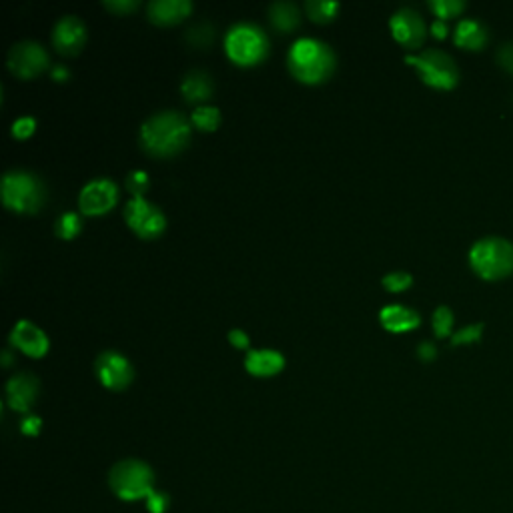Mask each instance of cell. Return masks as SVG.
<instances>
[{
	"label": "cell",
	"instance_id": "obj_1",
	"mask_svg": "<svg viewBox=\"0 0 513 513\" xmlns=\"http://www.w3.org/2000/svg\"><path fill=\"white\" fill-rule=\"evenodd\" d=\"M139 141L153 157L179 155L191 141V123L177 111L157 113L143 123Z\"/></svg>",
	"mask_w": 513,
	"mask_h": 513
},
{
	"label": "cell",
	"instance_id": "obj_2",
	"mask_svg": "<svg viewBox=\"0 0 513 513\" xmlns=\"http://www.w3.org/2000/svg\"><path fill=\"white\" fill-rule=\"evenodd\" d=\"M333 49L317 39H299L291 45L287 55V67L291 75L305 85L325 83L335 71Z\"/></svg>",
	"mask_w": 513,
	"mask_h": 513
},
{
	"label": "cell",
	"instance_id": "obj_3",
	"mask_svg": "<svg viewBox=\"0 0 513 513\" xmlns=\"http://www.w3.org/2000/svg\"><path fill=\"white\" fill-rule=\"evenodd\" d=\"M469 267L485 281H501L513 275V243L489 235L477 239L469 249Z\"/></svg>",
	"mask_w": 513,
	"mask_h": 513
},
{
	"label": "cell",
	"instance_id": "obj_4",
	"mask_svg": "<svg viewBox=\"0 0 513 513\" xmlns=\"http://www.w3.org/2000/svg\"><path fill=\"white\" fill-rule=\"evenodd\" d=\"M47 201V187L31 171L15 169L3 177V203L15 213H39Z\"/></svg>",
	"mask_w": 513,
	"mask_h": 513
},
{
	"label": "cell",
	"instance_id": "obj_5",
	"mask_svg": "<svg viewBox=\"0 0 513 513\" xmlns=\"http://www.w3.org/2000/svg\"><path fill=\"white\" fill-rule=\"evenodd\" d=\"M229 59L241 67L261 65L269 55V39L265 31L253 23H239L225 37Z\"/></svg>",
	"mask_w": 513,
	"mask_h": 513
},
{
	"label": "cell",
	"instance_id": "obj_6",
	"mask_svg": "<svg viewBox=\"0 0 513 513\" xmlns=\"http://www.w3.org/2000/svg\"><path fill=\"white\" fill-rule=\"evenodd\" d=\"M405 63L411 65L419 79L437 91H451L459 83V69L447 53L439 49H425L419 55H407Z\"/></svg>",
	"mask_w": 513,
	"mask_h": 513
},
{
	"label": "cell",
	"instance_id": "obj_7",
	"mask_svg": "<svg viewBox=\"0 0 513 513\" xmlns=\"http://www.w3.org/2000/svg\"><path fill=\"white\" fill-rule=\"evenodd\" d=\"M109 483L121 499L137 501L153 493L155 475L147 463L139 459H125L111 469Z\"/></svg>",
	"mask_w": 513,
	"mask_h": 513
},
{
	"label": "cell",
	"instance_id": "obj_8",
	"mask_svg": "<svg viewBox=\"0 0 513 513\" xmlns=\"http://www.w3.org/2000/svg\"><path fill=\"white\" fill-rule=\"evenodd\" d=\"M127 225L147 241L161 237L167 229L165 213L145 197H133L125 207Z\"/></svg>",
	"mask_w": 513,
	"mask_h": 513
},
{
	"label": "cell",
	"instance_id": "obj_9",
	"mask_svg": "<svg viewBox=\"0 0 513 513\" xmlns=\"http://www.w3.org/2000/svg\"><path fill=\"white\" fill-rule=\"evenodd\" d=\"M51 65L49 53L41 43L23 41L9 51V69L21 79H33L45 73Z\"/></svg>",
	"mask_w": 513,
	"mask_h": 513
},
{
	"label": "cell",
	"instance_id": "obj_10",
	"mask_svg": "<svg viewBox=\"0 0 513 513\" xmlns=\"http://www.w3.org/2000/svg\"><path fill=\"white\" fill-rule=\"evenodd\" d=\"M95 373L99 381L113 391L127 389L135 379L133 363L119 351H103L95 361Z\"/></svg>",
	"mask_w": 513,
	"mask_h": 513
},
{
	"label": "cell",
	"instance_id": "obj_11",
	"mask_svg": "<svg viewBox=\"0 0 513 513\" xmlns=\"http://www.w3.org/2000/svg\"><path fill=\"white\" fill-rule=\"evenodd\" d=\"M389 27H391L393 39L409 51H415L425 43L427 25L415 9L403 7V9L395 11L393 17L389 19Z\"/></svg>",
	"mask_w": 513,
	"mask_h": 513
},
{
	"label": "cell",
	"instance_id": "obj_12",
	"mask_svg": "<svg viewBox=\"0 0 513 513\" xmlns=\"http://www.w3.org/2000/svg\"><path fill=\"white\" fill-rule=\"evenodd\" d=\"M119 201V187L111 179H95L87 183L79 195L81 213L89 217L109 213Z\"/></svg>",
	"mask_w": 513,
	"mask_h": 513
},
{
	"label": "cell",
	"instance_id": "obj_13",
	"mask_svg": "<svg viewBox=\"0 0 513 513\" xmlns=\"http://www.w3.org/2000/svg\"><path fill=\"white\" fill-rule=\"evenodd\" d=\"M87 27L75 15H65L53 29V45L61 55L75 57L85 49Z\"/></svg>",
	"mask_w": 513,
	"mask_h": 513
},
{
	"label": "cell",
	"instance_id": "obj_14",
	"mask_svg": "<svg viewBox=\"0 0 513 513\" xmlns=\"http://www.w3.org/2000/svg\"><path fill=\"white\" fill-rule=\"evenodd\" d=\"M11 345L33 359H41L49 353L51 341L39 325H35L29 319H21L11 331Z\"/></svg>",
	"mask_w": 513,
	"mask_h": 513
},
{
	"label": "cell",
	"instance_id": "obj_15",
	"mask_svg": "<svg viewBox=\"0 0 513 513\" xmlns=\"http://www.w3.org/2000/svg\"><path fill=\"white\" fill-rule=\"evenodd\" d=\"M41 381L33 373H17L7 383V401L11 409L27 413L37 403Z\"/></svg>",
	"mask_w": 513,
	"mask_h": 513
},
{
	"label": "cell",
	"instance_id": "obj_16",
	"mask_svg": "<svg viewBox=\"0 0 513 513\" xmlns=\"http://www.w3.org/2000/svg\"><path fill=\"white\" fill-rule=\"evenodd\" d=\"M193 11V3L189 0H153L147 5V15L155 25H175L187 19Z\"/></svg>",
	"mask_w": 513,
	"mask_h": 513
},
{
	"label": "cell",
	"instance_id": "obj_17",
	"mask_svg": "<svg viewBox=\"0 0 513 513\" xmlns=\"http://www.w3.org/2000/svg\"><path fill=\"white\" fill-rule=\"evenodd\" d=\"M379 321L391 333H407V331H413L421 325L419 313L415 309H409V307L399 305V303L383 307L379 311Z\"/></svg>",
	"mask_w": 513,
	"mask_h": 513
},
{
	"label": "cell",
	"instance_id": "obj_18",
	"mask_svg": "<svg viewBox=\"0 0 513 513\" xmlns=\"http://www.w3.org/2000/svg\"><path fill=\"white\" fill-rule=\"evenodd\" d=\"M285 367L283 353L275 349H253L245 357V369L255 377H273Z\"/></svg>",
	"mask_w": 513,
	"mask_h": 513
},
{
	"label": "cell",
	"instance_id": "obj_19",
	"mask_svg": "<svg viewBox=\"0 0 513 513\" xmlns=\"http://www.w3.org/2000/svg\"><path fill=\"white\" fill-rule=\"evenodd\" d=\"M489 41L487 27L477 19H463L457 23L453 43L465 51H483Z\"/></svg>",
	"mask_w": 513,
	"mask_h": 513
},
{
	"label": "cell",
	"instance_id": "obj_20",
	"mask_svg": "<svg viewBox=\"0 0 513 513\" xmlns=\"http://www.w3.org/2000/svg\"><path fill=\"white\" fill-rule=\"evenodd\" d=\"M213 91H215L213 79L203 71H191L183 79V85H181V93H183L185 101L193 103V105H201V103L209 101L213 97Z\"/></svg>",
	"mask_w": 513,
	"mask_h": 513
},
{
	"label": "cell",
	"instance_id": "obj_21",
	"mask_svg": "<svg viewBox=\"0 0 513 513\" xmlns=\"http://www.w3.org/2000/svg\"><path fill=\"white\" fill-rule=\"evenodd\" d=\"M269 19H271V25L277 31L289 33V31L299 27L301 11H299V7L295 3H273L269 7Z\"/></svg>",
	"mask_w": 513,
	"mask_h": 513
},
{
	"label": "cell",
	"instance_id": "obj_22",
	"mask_svg": "<svg viewBox=\"0 0 513 513\" xmlns=\"http://www.w3.org/2000/svg\"><path fill=\"white\" fill-rule=\"evenodd\" d=\"M305 13L315 23H329L337 17L339 3H335V0H307Z\"/></svg>",
	"mask_w": 513,
	"mask_h": 513
},
{
	"label": "cell",
	"instance_id": "obj_23",
	"mask_svg": "<svg viewBox=\"0 0 513 513\" xmlns=\"http://www.w3.org/2000/svg\"><path fill=\"white\" fill-rule=\"evenodd\" d=\"M453 325H455V315L447 305H439L433 315H431V327L435 337H451L453 335Z\"/></svg>",
	"mask_w": 513,
	"mask_h": 513
},
{
	"label": "cell",
	"instance_id": "obj_24",
	"mask_svg": "<svg viewBox=\"0 0 513 513\" xmlns=\"http://www.w3.org/2000/svg\"><path fill=\"white\" fill-rule=\"evenodd\" d=\"M193 125L199 129V131H215L221 123V113L217 107H211V105H201L193 111V117H191Z\"/></svg>",
	"mask_w": 513,
	"mask_h": 513
},
{
	"label": "cell",
	"instance_id": "obj_25",
	"mask_svg": "<svg viewBox=\"0 0 513 513\" xmlns=\"http://www.w3.org/2000/svg\"><path fill=\"white\" fill-rule=\"evenodd\" d=\"M429 9L439 21H447V19L459 17L467 9V5L463 0H431Z\"/></svg>",
	"mask_w": 513,
	"mask_h": 513
},
{
	"label": "cell",
	"instance_id": "obj_26",
	"mask_svg": "<svg viewBox=\"0 0 513 513\" xmlns=\"http://www.w3.org/2000/svg\"><path fill=\"white\" fill-rule=\"evenodd\" d=\"M55 231L61 239L71 241L83 231V221L77 213H63L55 223Z\"/></svg>",
	"mask_w": 513,
	"mask_h": 513
},
{
	"label": "cell",
	"instance_id": "obj_27",
	"mask_svg": "<svg viewBox=\"0 0 513 513\" xmlns=\"http://www.w3.org/2000/svg\"><path fill=\"white\" fill-rule=\"evenodd\" d=\"M483 329H485L483 323H469V325L457 329V331L451 335V345L457 347V345H473V343H479L481 337H483Z\"/></svg>",
	"mask_w": 513,
	"mask_h": 513
},
{
	"label": "cell",
	"instance_id": "obj_28",
	"mask_svg": "<svg viewBox=\"0 0 513 513\" xmlns=\"http://www.w3.org/2000/svg\"><path fill=\"white\" fill-rule=\"evenodd\" d=\"M383 287L391 293H401V291H407L411 285H413V277L411 273L407 271H391L387 273L383 279H381Z\"/></svg>",
	"mask_w": 513,
	"mask_h": 513
},
{
	"label": "cell",
	"instance_id": "obj_29",
	"mask_svg": "<svg viewBox=\"0 0 513 513\" xmlns=\"http://www.w3.org/2000/svg\"><path fill=\"white\" fill-rule=\"evenodd\" d=\"M213 39H215V29L207 23H201V25L187 31V41L193 47H207V45L213 43Z\"/></svg>",
	"mask_w": 513,
	"mask_h": 513
},
{
	"label": "cell",
	"instance_id": "obj_30",
	"mask_svg": "<svg viewBox=\"0 0 513 513\" xmlns=\"http://www.w3.org/2000/svg\"><path fill=\"white\" fill-rule=\"evenodd\" d=\"M149 187H151V179H149V175L145 171L135 169V171H131L127 175V189H129V193L133 197H145Z\"/></svg>",
	"mask_w": 513,
	"mask_h": 513
},
{
	"label": "cell",
	"instance_id": "obj_31",
	"mask_svg": "<svg viewBox=\"0 0 513 513\" xmlns=\"http://www.w3.org/2000/svg\"><path fill=\"white\" fill-rule=\"evenodd\" d=\"M37 129L35 117H21L13 123V137L15 139H29Z\"/></svg>",
	"mask_w": 513,
	"mask_h": 513
},
{
	"label": "cell",
	"instance_id": "obj_32",
	"mask_svg": "<svg viewBox=\"0 0 513 513\" xmlns=\"http://www.w3.org/2000/svg\"><path fill=\"white\" fill-rule=\"evenodd\" d=\"M495 61H497V65H499L505 73L513 75V41H511V43H503V45L497 49Z\"/></svg>",
	"mask_w": 513,
	"mask_h": 513
},
{
	"label": "cell",
	"instance_id": "obj_33",
	"mask_svg": "<svg viewBox=\"0 0 513 513\" xmlns=\"http://www.w3.org/2000/svg\"><path fill=\"white\" fill-rule=\"evenodd\" d=\"M103 5L115 15H129L139 9V0H105Z\"/></svg>",
	"mask_w": 513,
	"mask_h": 513
},
{
	"label": "cell",
	"instance_id": "obj_34",
	"mask_svg": "<svg viewBox=\"0 0 513 513\" xmlns=\"http://www.w3.org/2000/svg\"><path fill=\"white\" fill-rule=\"evenodd\" d=\"M167 505H169V499H167L165 493L153 491V493L149 495V509H151L153 513H163V511L167 509Z\"/></svg>",
	"mask_w": 513,
	"mask_h": 513
},
{
	"label": "cell",
	"instance_id": "obj_35",
	"mask_svg": "<svg viewBox=\"0 0 513 513\" xmlns=\"http://www.w3.org/2000/svg\"><path fill=\"white\" fill-rule=\"evenodd\" d=\"M229 343L237 349H247L249 347V335L243 329H231L229 331Z\"/></svg>",
	"mask_w": 513,
	"mask_h": 513
},
{
	"label": "cell",
	"instance_id": "obj_36",
	"mask_svg": "<svg viewBox=\"0 0 513 513\" xmlns=\"http://www.w3.org/2000/svg\"><path fill=\"white\" fill-rule=\"evenodd\" d=\"M417 357H419L421 361H433V359L437 357V347H435L431 341H423V343H419V347H417Z\"/></svg>",
	"mask_w": 513,
	"mask_h": 513
},
{
	"label": "cell",
	"instance_id": "obj_37",
	"mask_svg": "<svg viewBox=\"0 0 513 513\" xmlns=\"http://www.w3.org/2000/svg\"><path fill=\"white\" fill-rule=\"evenodd\" d=\"M41 417H37V415H29V417H25V421H23V425H21V429H23V433L25 435H37L39 433V429H41Z\"/></svg>",
	"mask_w": 513,
	"mask_h": 513
},
{
	"label": "cell",
	"instance_id": "obj_38",
	"mask_svg": "<svg viewBox=\"0 0 513 513\" xmlns=\"http://www.w3.org/2000/svg\"><path fill=\"white\" fill-rule=\"evenodd\" d=\"M51 75H53V79H55L57 83H67L69 77H71V71H69L65 65H57V67L51 69Z\"/></svg>",
	"mask_w": 513,
	"mask_h": 513
},
{
	"label": "cell",
	"instance_id": "obj_39",
	"mask_svg": "<svg viewBox=\"0 0 513 513\" xmlns=\"http://www.w3.org/2000/svg\"><path fill=\"white\" fill-rule=\"evenodd\" d=\"M447 25H445V21H433V25H431V33H433V37L435 39H445L447 37Z\"/></svg>",
	"mask_w": 513,
	"mask_h": 513
},
{
	"label": "cell",
	"instance_id": "obj_40",
	"mask_svg": "<svg viewBox=\"0 0 513 513\" xmlns=\"http://www.w3.org/2000/svg\"><path fill=\"white\" fill-rule=\"evenodd\" d=\"M3 365L5 367H11L13 365V353L7 349V351H3Z\"/></svg>",
	"mask_w": 513,
	"mask_h": 513
}]
</instances>
